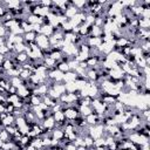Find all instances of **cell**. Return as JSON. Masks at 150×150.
Returning <instances> with one entry per match:
<instances>
[{
	"instance_id": "obj_15",
	"label": "cell",
	"mask_w": 150,
	"mask_h": 150,
	"mask_svg": "<svg viewBox=\"0 0 150 150\" xmlns=\"http://www.w3.org/2000/svg\"><path fill=\"white\" fill-rule=\"evenodd\" d=\"M16 90H18V88H15V87H13V86H9L7 93H8V94H16Z\"/></svg>"
},
{
	"instance_id": "obj_16",
	"label": "cell",
	"mask_w": 150,
	"mask_h": 150,
	"mask_svg": "<svg viewBox=\"0 0 150 150\" xmlns=\"http://www.w3.org/2000/svg\"><path fill=\"white\" fill-rule=\"evenodd\" d=\"M64 150H76V146L73 143H70V144H68V145L64 146Z\"/></svg>"
},
{
	"instance_id": "obj_12",
	"label": "cell",
	"mask_w": 150,
	"mask_h": 150,
	"mask_svg": "<svg viewBox=\"0 0 150 150\" xmlns=\"http://www.w3.org/2000/svg\"><path fill=\"white\" fill-rule=\"evenodd\" d=\"M64 87H66V93H75L76 90H79L75 82H67L64 83Z\"/></svg>"
},
{
	"instance_id": "obj_14",
	"label": "cell",
	"mask_w": 150,
	"mask_h": 150,
	"mask_svg": "<svg viewBox=\"0 0 150 150\" xmlns=\"http://www.w3.org/2000/svg\"><path fill=\"white\" fill-rule=\"evenodd\" d=\"M5 129L7 130V132H8V134H9L11 136H13V135L15 134V131L18 130V128H16V127H15L14 124H13V125H8V127H6Z\"/></svg>"
},
{
	"instance_id": "obj_20",
	"label": "cell",
	"mask_w": 150,
	"mask_h": 150,
	"mask_svg": "<svg viewBox=\"0 0 150 150\" xmlns=\"http://www.w3.org/2000/svg\"><path fill=\"white\" fill-rule=\"evenodd\" d=\"M1 129H4V125H2V123H1V121H0V130Z\"/></svg>"
},
{
	"instance_id": "obj_13",
	"label": "cell",
	"mask_w": 150,
	"mask_h": 150,
	"mask_svg": "<svg viewBox=\"0 0 150 150\" xmlns=\"http://www.w3.org/2000/svg\"><path fill=\"white\" fill-rule=\"evenodd\" d=\"M0 66H2V68H4L6 71L9 70V69H12V68H14V64H13V62H12L9 59H5L4 62H2Z\"/></svg>"
},
{
	"instance_id": "obj_21",
	"label": "cell",
	"mask_w": 150,
	"mask_h": 150,
	"mask_svg": "<svg viewBox=\"0 0 150 150\" xmlns=\"http://www.w3.org/2000/svg\"><path fill=\"white\" fill-rule=\"evenodd\" d=\"M0 150H1V149H0Z\"/></svg>"
},
{
	"instance_id": "obj_19",
	"label": "cell",
	"mask_w": 150,
	"mask_h": 150,
	"mask_svg": "<svg viewBox=\"0 0 150 150\" xmlns=\"http://www.w3.org/2000/svg\"><path fill=\"white\" fill-rule=\"evenodd\" d=\"M4 60H5V57H4V56H2L1 54H0V64H1L2 62H4Z\"/></svg>"
},
{
	"instance_id": "obj_2",
	"label": "cell",
	"mask_w": 150,
	"mask_h": 150,
	"mask_svg": "<svg viewBox=\"0 0 150 150\" xmlns=\"http://www.w3.org/2000/svg\"><path fill=\"white\" fill-rule=\"evenodd\" d=\"M76 77H77L76 73H75V71H73V70H69V71L64 73L62 82H63V83H67V82H75Z\"/></svg>"
},
{
	"instance_id": "obj_17",
	"label": "cell",
	"mask_w": 150,
	"mask_h": 150,
	"mask_svg": "<svg viewBox=\"0 0 150 150\" xmlns=\"http://www.w3.org/2000/svg\"><path fill=\"white\" fill-rule=\"evenodd\" d=\"M5 111H6V108H5V105L0 103V112H5Z\"/></svg>"
},
{
	"instance_id": "obj_6",
	"label": "cell",
	"mask_w": 150,
	"mask_h": 150,
	"mask_svg": "<svg viewBox=\"0 0 150 150\" xmlns=\"http://www.w3.org/2000/svg\"><path fill=\"white\" fill-rule=\"evenodd\" d=\"M42 35H46V36H52L53 35V27L50 25H42L41 26V33Z\"/></svg>"
},
{
	"instance_id": "obj_11",
	"label": "cell",
	"mask_w": 150,
	"mask_h": 150,
	"mask_svg": "<svg viewBox=\"0 0 150 150\" xmlns=\"http://www.w3.org/2000/svg\"><path fill=\"white\" fill-rule=\"evenodd\" d=\"M11 138H12V136L7 132V130L5 128L0 130V141H2V142H9Z\"/></svg>"
},
{
	"instance_id": "obj_1",
	"label": "cell",
	"mask_w": 150,
	"mask_h": 150,
	"mask_svg": "<svg viewBox=\"0 0 150 150\" xmlns=\"http://www.w3.org/2000/svg\"><path fill=\"white\" fill-rule=\"evenodd\" d=\"M62 111H63V115H64L66 120H68V121H74L80 115L79 109L75 108V107H71V105L68 107V108H66V109H63Z\"/></svg>"
},
{
	"instance_id": "obj_8",
	"label": "cell",
	"mask_w": 150,
	"mask_h": 150,
	"mask_svg": "<svg viewBox=\"0 0 150 150\" xmlns=\"http://www.w3.org/2000/svg\"><path fill=\"white\" fill-rule=\"evenodd\" d=\"M14 121H15V117H14L13 115L8 114V115L6 116V118H4V120L1 121V123H2L4 128H6V127H8V125H13V124H14Z\"/></svg>"
},
{
	"instance_id": "obj_9",
	"label": "cell",
	"mask_w": 150,
	"mask_h": 150,
	"mask_svg": "<svg viewBox=\"0 0 150 150\" xmlns=\"http://www.w3.org/2000/svg\"><path fill=\"white\" fill-rule=\"evenodd\" d=\"M56 69H59L60 71H62L63 74L69 71V67H68V63L67 62H63V61H59L56 62Z\"/></svg>"
},
{
	"instance_id": "obj_5",
	"label": "cell",
	"mask_w": 150,
	"mask_h": 150,
	"mask_svg": "<svg viewBox=\"0 0 150 150\" xmlns=\"http://www.w3.org/2000/svg\"><path fill=\"white\" fill-rule=\"evenodd\" d=\"M36 33L35 32H28V33H25L23 34V40H25V43H30V42H35V39H36Z\"/></svg>"
},
{
	"instance_id": "obj_3",
	"label": "cell",
	"mask_w": 150,
	"mask_h": 150,
	"mask_svg": "<svg viewBox=\"0 0 150 150\" xmlns=\"http://www.w3.org/2000/svg\"><path fill=\"white\" fill-rule=\"evenodd\" d=\"M50 135H52V138L57 139V141H60V139H62V138L64 137L63 130H62V129H59V128H54V129L52 130Z\"/></svg>"
},
{
	"instance_id": "obj_10",
	"label": "cell",
	"mask_w": 150,
	"mask_h": 150,
	"mask_svg": "<svg viewBox=\"0 0 150 150\" xmlns=\"http://www.w3.org/2000/svg\"><path fill=\"white\" fill-rule=\"evenodd\" d=\"M9 83H11V86H13V87H15V88H19L20 86H22V80H21L19 76L9 77Z\"/></svg>"
},
{
	"instance_id": "obj_7",
	"label": "cell",
	"mask_w": 150,
	"mask_h": 150,
	"mask_svg": "<svg viewBox=\"0 0 150 150\" xmlns=\"http://www.w3.org/2000/svg\"><path fill=\"white\" fill-rule=\"evenodd\" d=\"M79 111H80V115H82L83 117H87L88 115L93 114V109L89 105H81L80 109H79Z\"/></svg>"
},
{
	"instance_id": "obj_4",
	"label": "cell",
	"mask_w": 150,
	"mask_h": 150,
	"mask_svg": "<svg viewBox=\"0 0 150 150\" xmlns=\"http://www.w3.org/2000/svg\"><path fill=\"white\" fill-rule=\"evenodd\" d=\"M77 12H79V11H77V8H75V7L71 5V6H69V7H67V8H66V11H64V16L69 20V19H71L74 15H76V14H77Z\"/></svg>"
},
{
	"instance_id": "obj_18",
	"label": "cell",
	"mask_w": 150,
	"mask_h": 150,
	"mask_svg": "<svg viewBox=\"0 0 150 150\" xmlns=\"http://www.w3.org/2000/svg\"><path fill=\"white\" fill-rule=\"evenodd\" d=\"M5 42H6V39H5V38H0V46L4 45Z\"/></svg>"
}]
</instances>
